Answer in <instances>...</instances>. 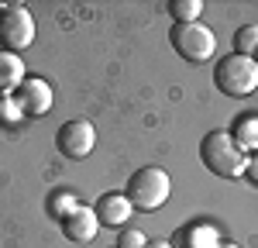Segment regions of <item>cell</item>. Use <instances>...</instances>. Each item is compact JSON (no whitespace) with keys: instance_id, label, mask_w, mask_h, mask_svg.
<instances>
[{"instance_id":"1","label":"cell","mask_w":258,"mask_h":248,"mask_svg":"<svg viewBox=\"0 0 258 248\" xmlns=\"http://www.w3.org/2000/svg\"><path fill=\"white\" fill-rule=\"evenodd\" d=\"M200 159L220 179H241L248 172V159L251 155L234 142L231 131H207L203 142H200Z\"/></svg>"},{"instance_id":"2","label":"cell","mask_w":258,"mask_h":248,"mask_svg":"<svg viewBox=\"0 0 258 248\" xmlns=\"http://www.w3.org/2000/svg\"><path fill=\"white\" fill-rule=\"evenodd\" d=\"M169 193H172V183H169V172L159 169V165H145L138 169L131 179H127V200L135 210L141 214H152V210H159L165 200H169Z\"/></svg>"},{"instance_id":"3","label":"cell","mask_w":258,"mask_h":248,"mask_svg":"<svg viewBox=\"0 0 258 248\" xmlns=\"http://www.w3.org/2000/svg\"><path fill=\"white\" fill-rule=\"evenodd\" d=\"M214 83H217V90L224 97H248V93H255L258 90L255 59L238 55V52L224 55V59L217 62V69H214Z\"/></svg>"},{"instance_id":"4","label":"cell","mask_w":258,"mask_h":248,"mask_svg":"<svg viewBox=\"0 0 258 248\" xmlns=\"http://www.w3.org/2000/svg\"><path fill=\"white\" fill-rule=\"evenodd\" d=\"M169 41H172V48H176L179 59L193 62V66L210 62V59H214V52H217V38H214V31H210L207 24H200V21H189V24H172Z\"/></svg>"},{"instance_id":"5","label":"cell","mask_w":258,"mask_h":248,"mask_svg":"<svg viewBox=\"0 0 258 248\" xmlns=\"http://www.w3.org/2000/svg\"><path fill=\"white\" fill-rule=\"evenodd\" d=\"M35 41V18L28 7H0V48L24 52Z\"/></svg>"},{"instance_id":"6","label":"cell","mask_w":258,"mask_h":248,"mask_svg":"<svg viewBox=\"0 0 258 248\" xmlns=\"http://www.w3.org/2000/svg\"><path fill=\"white\" fill-rule=\"evenodd\" d=\"M93 145H97V131H93V124L86 121V117L66 121L59 128V135H55V148L66 159H86L93 152Z\"/></svg>"},{"instance_id":"7","label":"cell","mask_w":258,"mask_h":248,"mask_svg":"<svg viewBox=\"0 0 258 248\" xmlns=\"http://www.w3.org/2000/svg\"><path fill=\"white\" fill-rule=\"evenodd\" d=\"M11 97L21 103V110H24L28 117H41V114H48V110H52V100H55V97H52V86H48L45 80H38V76H28Z\"/></svg>"},{"instance_id":"8","label":"cell","mask_w":258,"mask_h":248,"mask_svg":"<svg viewBox=\"0 0 258 248\" xmlns=\"http://www.w3.org/2000/svg\"><path fill=\"white\" fill-rule=\"evenodd\" d=\"M62 224V234L69 238V241H80V245H86V241H93L97 238V227H100V217L93 207L86 204H76L66 217L59 221Z\"/></svg>"},{"instance_id":"9","label":"cell","mask_w":258,"mask_h":248,"mask_svg":"<svg viewBox=\"0 0 258 248\" xmlns=\"http://www.w3.org/2000/svg\"><path fill=\"white\" fill-rule=\"evenodd\" d=\"M131 200L124 197V193H103L97 200V217L103 227H124L131 221Z\"/></svg>"},{"instance_id":"10","label":"cell","mask_w":258,"mask_h":248,"mask_svg":"<svg viewBox=\"0 0 258 248\" xmlns=\"http://www.w3.org/2000/svg\"><path fill=\"white\" fill-rule=\"evenodd\" d=\"M28 80V66L18 52H7L0 48V97H11L21 83Z\"/></svg>"},{"instance_id":"11","label":"cell","mask_w":258,"mask_h":248,"mask_svg":"<svg viewBox=\"0 0 258 248\" xmlns=\"http://www.w3.org/2000/svg\"><path fill=\"white\" fill-rule=\"evenodd\" d=\"M231 135L244 152H258V117H241Z\"/></svg>"},{"instance_id":"12","label":"cell","mask_w":258,"mask_h":248,"mask_svg":"<svg viewBox=\"0 0 258 248\" xmlns=\"http://www.w3.org/2000/svg\"><path fill=\"white\" fill-rule=\"evenodd\" d=\"M234 52L238 55H258V24H241L234 31Z\"/></svg>"},{"instance_id":"13","label":"cell","mask_w":258,"mask_h":248,"mask_svg":"<svg viewBox=\"0 0 258 248\" xmlns=\"http://www.w3.org/2000/svg\"><path fill=\"white\" fill-rule=\"evenodd\" d=\"M182 245L186 248H217V227H207V224H200L193 227V231H182Z\"/></svg>"},{"instance_id":"14","label":"cell","mask_w":258,"mask_h":248,"mask_svg":"<svg viewBox=\"0 0 258 248\" xmlns=\"http://www.w3.org/2000/svg\"><path fill=\"white\" fill-rule=\"evenodd\" d=\"M200 11H203L200 0H172V4H169V14L176 18V24H189V21H197Z\"/></svg>"},{"instance_id":"15","label":"cell","mask_w":258,"mask_h":248,"mask_svg":"<svg viewBox=\"0 0 258 248\" xmlns=\"http://www.w3.org/2000/svg\"><path fill=\"white\" fill-rule=\"evenodd\" d=\"M76 204H80V200H76L73 193H66V190H59V193H52V197H48V214L62 221V217H66V214H69V210H73Z\"/></svg>"},{"instance_id":"16","label":"cell","mask_w":258,"mask_h":248,"mask_svg":"<svg viewBox=\"0 0 258 248\" xmlns=\"http://www.w3.org/2000/svg\"><path fill=\"white\" fill-rule=\"evenodd\" d=\"M21 117H24L21 103L14 97H0V124L4 128H14V124H21Z\"/></svg>"},{"instance_id":"17","label":"cell","mask_w":258,"mask_h":248,"mask_svg":"<svg viewBox=\"0 0 258 248\" xmlns=\"http://www.w3.org/2000/svg\"><path fill=\"white\" fill-rule=\"evenodd\" d=\"M145 245H148V238L141 231H135V227H127V231L117 234V248H145Z\"/></svg>"},{"instance_id":"18","label":"cell","mask_w":258,"mask_h":248,"mask_svg":"<svg viewBox=\"0 0 258 248\" xmlns=\"http://www.w3.org/2000/svg\"><path fill=\"white\" fill-rule=\"evenodd\" d=\"M244 176H248L251 183H258V155H251V159H248V172H244Z\"/></svg>"},{"instance_id":"19","label":"cell","mask_w":258,"mask_h":248,"mask_svg":"<svg viewBox=\"0 0 258 248\" xmlns=\"http://www.w3.org/2000/svg\"><path fill=\"white\" fill-rule=\"evenodd\" d=\"M145 248H172V245H169V241H162V238H155V241H148Z\"/></svg>"},{"instance_id":"20","label":"cell","mask_w":258,"mask_h":248,"mask_svg":"<svg viewBox=\"0 0 258 248\" xmlns=\"http://www.w3.org/2000/svg\"><path fill=\"white\" fill-rule=\"evenodd\" d=\"M217 248H238V245H217Z\"/></svg>"},{"instance_id":"21","label":"cell","mask_w":258,"mask_h":248,"mask_svg":"<svg viewBox=\"0 0 258 248\" xmlns=\"http://www.w3.org/2000/svg\"><path fill=\"white\" fill-rule=\"evenodd\" d=\"M255 66H258V55H255Z\"/></svg>"}]
</instances>
